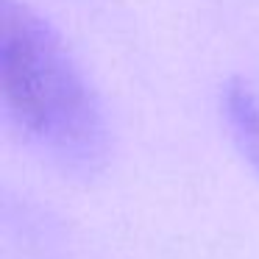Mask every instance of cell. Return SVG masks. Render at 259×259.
I'll use <instances>...</instances> for the list:
<instances>
[{
	"label": "cell",
	"instance_id": "6da1fadb",
	"mask_svg": "<svg viewBox=\"0 0 259 259\" xmlns=\"http://www.w3.org/2000/svg\"><path fill=\"white\" fill-rule=\"evenodd\" d=\"M0 92L12 120L48 156L92 170L106 153V125L81 67L59 34L20 0H0Z\"/></svg>",
	"mask_w": 259,
	"mask_h": 259
},
{
	"label": "cell",
	"instance_id": "7a4b0ae2",
	"mask_svg": "<svg viewBox=\"0 0 259 259\" xmlns=\"http://www.w3.org/2000/svg\"><path fill=\"white\" fill-rule=\"evenodd\" d=\"M223 109L240 151L259 173V92L245 81H231L223 92Z\"/></svg>",
	"mask_w": 259,
	"mask_h": 259
}]
</instances>
